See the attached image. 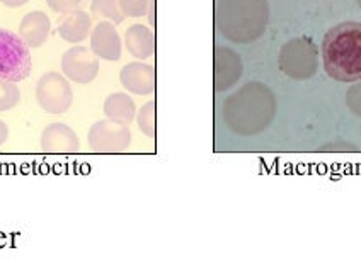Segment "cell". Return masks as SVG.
I'll list each match as a JSON object with an SVG mask.
<instances>
[{
    "mask_svg": "<svg viewBox=\"0 0 361 272\" xmlns=\"http://www.w3.org/2000/svg\"><path fill=\"white\" fill-rule=\"evenodd\" d=\"M322 61L327 75L351 84L361 80V23H341L322 41Z\"/></svg>",
    "mask_w": 361,
    "mask_h": 272,
    "instance_id": "1",
    "label": "cell"
},
{
    "mask_svg": "<svg viewBox=\"0 0 361 272\" xmlns=\"http://www.w3.org/2000/svg\"><path fill=\"white\" fill-rule=\"evenodd\" d=\"M215 23L220 35L235 43L259 38L268 24L266 0H219Z\"/></svg>",
    "mask_w": 361,
    "mask_h": 272,
    "instance_id": "2",
    "label": "cell"
},
{
    "mask_svg": "<svg viewBox=\"0 0 361 272\" xmlns=\"http://www.w3.org/2000/svg\"><path fill=\"white\" fill-rule=\"evenodd\" d=\"M30 47L19 35L0 27V77L20 82L31 75Z\"/></svg>",
    "mask_w": 361,
    "mask_h": 272,
    "instance_id": "3",
    "label": "cell"
},
{
    "mask_svg": "<svg viewBox=\"0 0 361 272\" xmlns=\"http://www.w3.org/2000/svg\"><path fill=\"white\" fill-rule=\"evenodd\" d=\"M36 101L48 114H63L71 109L73 90L63 73L47 72L36 84Z\"/></svg>",
    "mask_w": 361,
    "mask_h": 272,
    "instance_id": "4",
    "label": "cell"
},
{
    "mask_svg": "<svg viewBox=\"0 0 361 272\" xmlns=\"http://www.w3.org/2000/svg\"><path fill=\"white\" fill-rule=\"evenodd\" d=\"M87 140L96 154H121L130 147L131 133L126 125L106 118L90 126Z\"/></svg>",
    "mask_w": 361,
    "mask_h": 272,
    "instance_id": "5",
    "label": "cell"
},
{
    "mask_svg": "<svg viewBox=\"0 0 361 272\" xmlns=\"http://www.w3.org/2000/svg\"><path fill=\"white\" fill-rule=\"evenodd\" d=\"M61 73L73 84H90L99 73V56L87 47H72L61 56Z\"/></svg>",
    "mask_w": 361,
    "mask_h": 272,
    "instance_id": "6",
    "label": "cell"
},
{
    "mask_svg": "<svg viewBox=\"0 0 361 272\" xmlns=\"http://www.w3.org/2000/svg\"><path fill=\"white\" fill-rule=\"evenodd\" d=\"M90 49L106 61L121 58V38L111 20H101L90 31Z\"/></svg>",
    "mask_w": 361,
    "mask_h": 272,
    "instance_id": "7",
    "label": "cell"
},
{
    "mask_svg": "<svg viewBox=\"0 0 361 272\" xmlns=\"http://www.w3.org/2000/svg\"><path fill=\"white\" fill-rule=\"evenodd\" d=\"M79 148L75 131L65 123H51L41 133V150L47 154H75Z\"/></svg>",
    "mask_w": 361,
    "mask_h": 272,
    "instance_id": "8",
    "label": "cell"
},
{
    "mask_svg": "<svg viewBox=\"0 0 361 272\" xmlns=\"http://www.w3.org/2000/svg\"><path fill=\"white\" fill-rule=\"evenodd\" d=\"M242 75L239 55L228 48L215 49V89L225 90L232 87Z\"/></svg>",
    "mask_w": 361,
    "mask_h": 272,
    "instance_id": "9",
    "label": "cell"
},
{
    "mask_svg": "<svg viewBox=\"0 0 361 272\" xmlns=\"http://www.w3.org/2000/svg\"><path fill=\"white\" fill-rule=\"evenodd\" d=\"M51 31V20L44 12L31 11L19 24V36L30 48H41Z\"/></svg>",
    "mask_w": 361,
    "mask_h": 272,
    "instance_id": "10",
    "label": "cell"
},
{
    "mask_svg": "<svg viewBox=\"0 0 361 272\" xmlns=\"http://www.w3.org/2000/svg\"><path fill=\"white\" fill-rule=\"evenodd\" d=\"M120 80L130 92L149 96L155 89V70L145 63H130L121 70Z\"/></svg>",
    "mask_w": 361,
    "mask_h": 272,
    "instance_id": "11",
    "label": "cell"
},
{
    "mask_svg": "<svg viewBox=\"0 0 361 272\" xmlns=\"http://www.w3.org/2000/svg\"><path fill=\"white\" fill-rule=\"evenodd\" d=\"M92 31V19L85 11H75L71 14H63L59 20V35L67 43L79 44L90 36Z\"/></svg>",
    "mask_w": 361,
    "mask_h": 272,
    "instance_id": "12",
    "label": "cell"
},
{
    "mask_svg": "<svg viewBox=\"0 0 361 272\" xmlns=\"http://www.w3.org/2000/svg\"><path fill=\"white\" fill-rule=\"evenodd\" d=\"M125 44L128 48L130 55L135 56V58H149L155 51L154 32L143 24H135L125 32Z\"/></svg>",
    "mask_w": 361,
    "mask_h": 272,
    "instance_id": "13",
    "label": "cell"
},
{
    "mask_svg": "<svg viewBox=\"0 0 361 272\" xmlns=\"http://www.w3.org/2000/svg\"><path fill=\"white\" fill-rule=\"evenodd\" d=\"M135 113H137V107H135L133 99L126 94H111L104 101V114L111 121L130 125L135 119Z\"/></svg>",
    "mask_w": 361,
    "mask_h": 272,
    "instance_id": "14",
    "label": "cell"
},
{
    "mask_svg": "<svg viewBox=\"0 0 361 272\" xmlns=\"http://www.w3.org/2000/svg\"><path fill=\"white\" fill-rule=\"evenodd\" d=\"M90 11L101 18L111 20L113 24H120L125 19L120 9V0H92Z\"/></svg>",
    "mask_w": 361,
    "mask_h": 272,
    "instance_id": "15",
    "label": "cell"
},
{
    "mask_svg": "<svg viewBox=\"0 0 361 272\" xmlns=\"http://www.w3.org/2000/svg\"><path fill=\"white\" fill-rule=\"evenodd\" d=\"M20 101V90L18 84L7 78L0 77V113L11 111L16 107Z\"/></svg>",
    "mask_w": 361,
    "mask_h": 272,
    "instance_id": "16",
    "label": "cell"
},
{
    "mask_svg": "<svg viewBox=\"0 0 361 272\" xmlns=\"http://www.w3.org/2000/svg\"><path fill=\"white\" fill-rule=\"evenodd\" d=\"M138 126L147 136H155V102L150 101L149 104L142 107L138 113Z\"/></svg>",
    "mask_w": 361,
    "mask_h": 272,
    "instance_id": "17",
    "label": "cell"
},
{
    "mask_svg": "<svg viewBox=\"0 0 361 272\" xmlns=\"http://www.w3.org/2000/svg\"><path fill=\"white\" fill-rule=\"evenodd\" d=\"M150 0H120V9L125 18H142L147 14Z\"/></svg>",
    "mask_w": 361,
    "mask_h": 272,
    "instance_id": "18",
    "label": "cell"
},
{
    "mask_svg": "<svg viewBox=\"0 0 361 272\" xmlns=\"http://www.w3.org/2000/svg\"><path fill=\"white\" fill-rule=\"evenodd\" d=\"M48 7L56 14H71V12L79 11L84 0H47Z\"/></svg>",
    "mask_w": 361,
    "mask_h": 272,
    "instance_id": "19",
    "label": "cell"
},
{
    "mask_svg": "<svg viewBox=\"0 0 361 272\" xmlns=\"http://www.w3.org/2000/svg\"><path fill=\"white\" fill-rule=\"evenodd\" d=\"M27 2H30V0H0V4L9 7V9H19V7L26 6Z\"/></svg>",
    "mask_w": 361,
    "mask_h": 272,
    "instance_id": "20",
    "label": "cell"
},
{
    "mask_svg": "<svg viewBox=\"0 0 361 272\" xmlns=\"http://www.w3.org/2000/svg\"><path fill=\"white\" fill-rule=\"evenodd\" d=\"M7 138H9V126L0 119V145H4L7 142Z\"/></svg>",
    "mask_w": 361,
    "mask_h": 272,
    "instance_id": "21",
    "label": "cell"
},
{
    "mask_svg": "<svg viewBox=\"0 0 361 272\" xmlns=\"http://www.w3.org/2000/svg\"><path fill=\"white\" fill-rule=\"evenodd\" d=\"M358 4H360V7H361V0H358Z\"/></svg>",
    "mask_w": 361,
    "mask_h": 272,
    "instance_id": "22",
    "label": "cell"
}]
</instances>
